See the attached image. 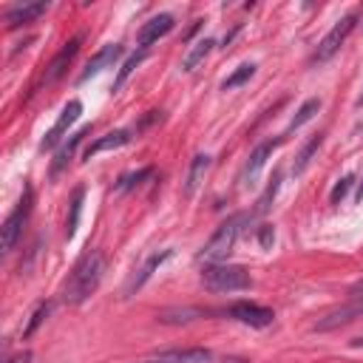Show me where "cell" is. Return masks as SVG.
I'll list each match as a JSON object with an SVG mask.
<instances>
[{
    "label": "cell",
    "mask_w": 363,
    "mask_h": 363,
    "mask_svg": "<svg viewBox=\"0 0 363 363\" xmlns=\"http://www.w3.org/2000/svg\"><path fill=\"white\" fill-rule=\"evenodd\" d=\"M102 275H105V252H102V250H88V252L74 264V269H71V275H68V281H65V286H62V301H65L68 306L85 303V301L96 292Z\"/></svg>",
    "instance_id": "6da1fadb"
},
{
    "label": "cell",
    "mask_w": 363,
    "mask_h": 363,
    "mask_svg": "<svg viewBox=\"0 0 363 363\" xmlns=\"http://www.w3.org/2000/svg\"><path fill=\"white\" fill-rule=\"evenodd\" d=\"M247 221H252L250 213H235L227 221H221L216 227V233L207 238V244L199 250L196 258L199 261H207V264H221L233 252V247H235V241H238V235H241V230H244Z\"/></svg>",
    "instance_id": "7a4b0ae2"
},
{
    "label": "cell",
    "mask_w": 363,
    "mask_h": 363,
    "mask_svg": "<svg viewBox=\"0 0 363 363\" xmlns=\"http://www.w3.org/2000/svg\"><path fill=\"white\" fill-rule=\"evenodd\" d=\"M201 284L207 292H241L252 286V278L238 264H207L201 269Z\"/></svg>",
    "instance_id": "3957f363"
},
{
    "label": "cell",
    "mask_w": 363,
    "mask_h": 363,
    "mask_svg": "<svg viewBox=\"0 0 363 363\" xmlns=\"http://www.w3.org/2000/svg\"><path fill=\"white\" fill-rule=\"evenodd\" d=\"M354 26H357V14H346V17H340L332 28H329V34L318 43V48H315V54H312V65H320V62H329L337 51H340V45L346 43V37L354 31Z\"/></svg>",
    "instance_id": "277c9868"
},
{
    "label": "cell",
    "mask_w": 363,
    "mask_h": 363,
    "mask_svg": "<svg viewBox=\"0 0 363 363\" xmlns=\"http://www.w3.org/2000/svg\"><path fill=\"white\" fill-rule=\"evenodd\" d=\"M31 204H34V190H31V184H26L23 199L17 201V207H14V210L9 213V218L3 221V252L14 250L17 238L23 235V227H26V221H28V216H31Z\"/></svg>",
    "instance_id": "5b68a950"
},
{
    "label": "cell",
    "mask_w": 363,
    "mask_h": 363,
    "mask_svg": "<svg viewBox=\"0 0 363 363\" xmlns=\"http://www.w3.org/2000/svg\"><path fill=\"white\" fill-rule=\"evenodd\" d=\"M82 116V102L79 99H71V102H65V108H62V113H60V119L51 125V130L43 136V142H40V150H54L57 145H60V139L65 136V130L77 122Z\"/></svg>",
    "instance_id": "8992f818"
},
{
    "label": "cell",
    "mask_w": 363,
    "mask_h": 363,
    "mask_svg": "<svg viewBox=\"0 0 363 363\" xmlns=\"http://www.w3.org/2000/svg\"><path fill=\"white\" fill-rule=\"evenodd\" d=\"M227 315H230L233 320H238V323L252 326V329H264V326H269V323L275 320V312H272V309L258 306V303H250V301L233 303V306L227 309Z\"/></svg>",
    "instance_id": "52a82bcc"
},
{
    "label": "cell",
    "mask_w": 363,
    "mask_h": 363,
    "mask_svg": "<svg viewBox=\"0 0 363 363\" xmlns=\"http://www.w3.org/2000/svg\"><path fill=\"white\" fill-rule=\"evenodd\" d=\"M284 142H286V136L281 133L275 142L267 139V142H261V145L252 147V153H250V159H247V164H244V170H241V182H244V187H250V184L258 179V173L264 170V164H267V159L272 156V150H275L278 145H284Z\"/></svg>",
    "instance_id": "ba28073f"
},
{
    "label": "cell",
    "mask_w": 363,
    "mask_h": 363,
    "mask_svg": "<svg viewBox=\"0 0 363 363\" xmlns=\"http://www.w3.org/2000/svg\"><path fill=\"white\" fill-rule=\"evenodd\" d=\"M173 26H176L173 14H156V17H150L147 23H142V26H139V31H136V45L145 51L150 43L162 40L164 34H170V31H173Z\"/></svg>",
    "instance_id": "9c48e42d"
},
{
    "label": "cell",
    "mask_w": 363,
    "mask_h": 363,
    "mask_svg": "<svg viewBox=\"0 0 363 363\" xmlns=\"http://www.w3.org/2000/svg\"><path fill=\"white\" fill-rule=\"evenodd\" d=\"M167 258H173V250L153 252V255H150V258H147V261H145V264H142V267H139V269L130 275V281H128V286H125V295H128V298H130V295H136V292H139V289H142V286L150 281V275H153V272H156V269H159V267H162Z\"/></svg>",
    "instance_id": "30bf717a"
},
{
    "label": "cell",
    "mask_w": 363,
    "mask_h": 363,
    "mask_svg": "<svg viewBox=\"0 0 363 363\" xmlns=\"http://www.w3.org/2000/svg\"><path fill=\"white\" fill-rule=\"evenodd\" d=\"M122 57V45L119 43H111V45H102L88 62H85V68H82V74H79V82H85V79H91V77H96L99 71H105V68H111L116 60Z\"/></svg>",
    "instance_id": "8fae6325"
},
{
    "label": "cell",
    "mask_w": 363,
    "mask_h": 363,
    "mask_svg": "<svg viewBox=\"0 0 363 363\" xmlns=\"http://www.w3.org/2000/svg\"><path fill=\"white\" fill-rule=\"evenodd\" d=\"M133 133L136 130H128V128H119V130H111V133H105V136H99V139H94L88 147H85V162L88 159H94V156H99V153H105V150H116V147H125L130 139H133Z\"/></svg>",
    "instance_id": "7c38bea8"
},
{
    "label": "cell",
    "mask_w": 363,
    "mask_h": 363,
    "mask_svg": "<svg viewBox=\"0 0 363 363\" xmlns=\"http://www.w3.org/2000/svg\"><path fill=\"white\" fill-rule=\"evenodd\" d=\"M88 133H91V125H85V128L74 130V133L68 136V142H62V145L54 150V159H51V179H54V176H60V173L68 167V162H71V156H74L77 145H79V142H82Z\"/></svg>",
    "instance_id": "4fadbf2b"
},
{
    "label": "cell",
    "mask_w": 363,
    "mask_h": 363,
    "mask_svg": "<svg viewBox=\"0 0 363 363\" xmlns=\"http://www.w3.org/2000/svg\"><path fill=\"white\" fill-rule=\"evenodd\" d=\"M210 164H213V159H210L207 153H196V156L190 159V167H187L184 184H182V193H184V199H193V196H196V190L201 187V182H204V173L210 170Z\"/></svg>",
    "instance_id": "5bb4252c"
},
{
    "label": "cell",
    "mask_w": 363,
    "mask_h": 363,
    "mask_svg": "<svg viewBox=\"0 0 363 363\" xmlns=\"http://www.w3.org/2000/svg\"><path fill=\"white\" fill-rule=\"evenodd\" d=\"M48 11V3H23V6H11L6 11V26L9 28H17V26H28L34 23L40 14Z\"/></svg>",
    "instance_id": "9a60e30c"
},
{
    "label": "cell",
    "mask_w": 363,
    "mask_h": 363,
    "mask_svg": "<svg viewBox=\"0 0 363 363\" xmlns=\"http://www.w3.org/2000/svg\"><path fill=\"white\" fill-rule=\"evenodd\" d=\"M77 51H79V37H71L60 51H57V57L48 62V74H45V82H54V79H60L62 74H65V68L71 65V60L77 57Z\"/></svg>",
    "instance_id": "2e32d148"
},
{
    "label": "cell",
    "mask_w": 363,
    "mask_h": 363,
    "mask_svg": "<svg viewBox=\"0 0 363 363\" xmlns=\"http://www.w3.org/2000/svg\"><path fill=\"white\" fill-rule=\"evenodd\" d=\"M156 357L164 360V363H210L213 352L201 349V346H190V349H164Z\"/></svg>",
    "instance_id": "e0dca14e"
},
{
    "label": "cell",
    "mask_w": 363,
    "mask_h": 363,
    "mask_svg": "<svg viewBox=\"0 0 363 363\" xmlns=\"http://www.w3.org/2000/svg\"><path fill=\"white\" fill-rule=\"evenodd\" d=\"M354 318H363V301H354V303H349V306H340V309L329 312L323 320L315 323V329H318V332H329V329H335V326H340V323H349V320H354Z\"/></svg>",
    "instance_id": "ac0fdd59"
},
{
    "label": "cell",
    "mask_w": 363,
    "mask_h": 363,
    "mask_svg": "<svg viewBox=\"0 0 363 363\" xmlns=\"http://www.w3.org/2000/svg\"><path fill=\"white\" fill-rule=\"evenodd\" d=\"M216 48V40L213 37H204V40H199V43H193L190 48H187V54L182 57V71H196L204 60H207V54Z\"/></svg>",
    "instance_id": "d6986e66"
},
{
    "label": "cell",
    "mask_w": 363,
    "mask_h": 363,
    "mask_svg": "<svg viewBox=\"0 0 363 363\" xmlns=\"http://www.w3.org/2000/svg\"><path fill=\"white\" fill-rule=\"evenodd\" d=\"M207 312L204 309H196V306H170V309H162L156 318L162 323H190V320H199Z\"/></svg>",
    "instance_id": "ffe728a7"
},
{
    "label": "cell",
    "mask_w": 363,
    "mask_h": 363,
    "mask_svg": "<svg viewBox=\"0 0 363 363\" xmlns=\"http://www.w3.org/2000/svg\"><path fill=\"white\" fill-rule=\"evenodd\" d=\"M323 145V133H315V136H309L306 139V145L301 147V153L295 156V164H292V176H303L306 173V167H309V162H312V156L318 153V147Z\"/></svg>",
    "instance_id": "44dd1931"
},
{
    "label": "cell",
    "mask_w": 363,
    "mask_h": 363,
    "mask_svg": "<svg viewBox=\"0 0 363 363\" xmlns=\"http://www.w3.org/2000/svg\"><path fill=\"white\" fill-rule=\"evenodd\" d=\"M82 199H85V187H74L71 201H68V218H65V235L74 238L77 227H79V216H82Z\"/></svg>",
    "instance_id": "7402d4cb"
},
{
    "label": "cell",
    "mask_w": 363,
    "mask_h": 363,
    "mask_svg": "<svg viewBox=\"0 0 363 363\" xmlns=\"http://www.w3.org/2000/svg\"><path fill=\"white\" fill-rule=\"evenodd\" d=\"M320 111V99L318 96H312V99H306L298 111H295V116L289 119V125H286V130H284V136H289L292 130H298V128H303L309 119H315V113Z\"/></svg>",
    "instance_id": "603a6c76"
},
{
    "label": "cell",
    "mask_w": 363,
    "mask_h": 363,
    "mask_svg": "<svg viewBox=\"0 0 363 363\" xmlns=\"http://www.w3.org/2000/svg\"><path fill=\"white\" fill-rule=\"evenodd\" d=\"M278 187H281V170H275V173H272L269 184H267V187H264V193L258 196L255 210L250 213V218H258V216H264V213L272 207V201H275V196H278Z\"/></svg>",
    "instance_id": "cb8c5ba5"
},
{
    "label": "cell",
    "mask_w": 363,
    "mask_h": 363,
    "mask_svg": "<svg viewBox=\"0 0 363 363\" xmlns=\"http://www.w3.org/2000/svg\"><path fill=\"white\" fill-rule=\"evenodd\" d=\"M142 62H145V51H136V54H130V57L122 62V68H119V74H116V79H113L111 91H113V94H119V91H122V85L128 82V77H130V74H133V71H136Z\"/></svg>",
    "instance_id": "d4e9b609"
},
{
    "label": "cell",
    "mask_w": 363,
    "mask_h": 363,
    "mask_svg": "<svg viewBox=\"0 0 363 363\" xmlns=\"http://www.w3.org/2000/svg\"><path fill=\"white\" fill-rule=\"evenodd\" d=\"M255 77V65L252 62H241L224 82H221V91H233V88H238V85H244V82H250Z\"/></svg>",
    "instance_id": "484cf974"
},
{
    "label": "cell",
    "mask_w": 363,
    "mask_h": 363,
    "mask_svg": "<svg viewBox=\"0 0 363 363\" xmlns=\"http://www.w3.org/2000/svg\"><path fill=\"white\" fill-rule=\"evenodd\" d=\"M150 173H153L150 167H139L136 173H125V176H119V182L113 184V190H116V193H128V190H133L142 179H147Z\"/></svg>",
    "instance_id": "4316f807"
},
{
    "label": "cell",
    "mask_w": 363,
    "mask_h": 363,
    "mask_svg": "<svg viewBox=\"0 0 363 363\" xmlns=\"http://www.w3.org/2000/svg\"><path fill=\"white\" fill-rule=\"evenodd\" d=\"M48 312H51V303H40L34 312H31V318H28V323L23 326V337H28V335H34L37 332V326L48 318Z\"/></svg>",
    "instance_id": "83f0119b"
},
{
    "label": "cell",
    "mask_w": 363,
    "mask_h": 363,
    "mask_svg": "<svg viewBox=\"0 0 363 363\" xmlns=\"http://www.w3.org/2000/svg\"><path fill=\"white\" fill-rule=\"evenodd\" d=\"M352 182H354V176H352V173H346L343 179H337V182H335V187H332V193H329V201H332V204H340V201L349 196Z\"/></svg>",
    "instance_id": "f1b7e54d"
},
{
    "label": "cell",
    "mask_w": 363,
    "mask_h": 363,
    "mask_svg": "<svg viewBox=\"0 0 363 363\" xmlns=\"http://www.w3.org/2000/svg\"><path fill=\"white\" fill-rule=\"evenodd\" d=\"M272 241H275V230H272V224H261V227H258V244H261L264 250H269Z\"/></svg>",
    "instance_id": "f546056e"
},
{
    "label": "cell",
    "mask_w": 363,
    "mask_h": 363,
    "mask_svg": "<svg viewBox=\"0 0 363 363\" xmlns=\"http://www.w3.org/2000/svg\"><path fill=\"white\" fill-rule=\"evenodd\" d=\"M31 360V352H20V354H14V357H9L6 363H28Z\"/></svg>",
    "instance_id": "4dcf8cb0"
},
{
    "label": "cell",
    "mask_w": 363,
    "mask_h": 363,
    "mask_svg": "<svg viewBox=\"0 0 363 363\" xmlns=\"http://www.w3.org/2000/svg\"><path fill=\"white\" fill-rule=\"evenodd\" d=\"M221 363H244V360H241V357H224Z\"/></svg>",
    "instance_id": "1f68e13d"
},
{
    "label": "cell",
    "mask_w": 363,
    "mask_h": 363,
    "mask_svg": "<svg viewBox=\"0 0 363 363\" xmlns=\"http://www.w3.org/2000/svg\"><path fill=\"white\" fill-rule=\"evenodd\" d=\"M352 346H354V349H363V337H357V340H352Z\"/></svg>",
    "instance_id": "d6a6232c"
},
{
    "label": "cell",
    "mask_w": 363,
    "mask_h": 363,
    "mask_svg": "<svg viewBox=\"0 0 363 363\" xmlns=\"http://www.w3.org/2000/svg\"><path fill=\"white\" fill-rule=\"evenodd\" d=\"M357 201H363V182H360V187H357Z\"/></svg>",
    "instance_id": "836d02e7"
},
{
    "label": "cell",
    "mask_w": 363,
    "mask_h": 363,
    "mask_svg": "<svg viewBox=\"0 0 363 363\" xmlns=\"http://www.w3.org/2000/svg\"><path fill=\"white\" fill-rule=\"evenodd\" d=\"M354 105H357V108H360V105H363V91H360V96H357V99H354Z\"/></svg>",
    "instance_id": "e575fe53"
},
{
    "label": "cell",
    "mask_w": 363,
    "mask_h": 363,
    "mask_svg": "<svg viewBox=\"0 0 363 363\" xmlns=\"http://www.w3.org/2000/svg\"><path fill=\"white\" fill-rule=\"evenodd\" d=\"M360 289H363V281H357V284H354V289H352V292H360Z\"/></svg>",
    "instance_id": "d590c367"
},
{
    "label": "cell",
    "mask_w": 363,
    "mask_h": 363,
    "mask_svg": "<svg viewBox=\"0 0 363 363\" xmlns=\"http://www.w3.org/2000/svg\"><path fill=\"white\" fill-rule=\"evenodd\" d=\"M139 363H164V360H159V357H156V360H139Z\"/></svg>",
    "instance_id": "8d00e7d4"
}]
</instances>
